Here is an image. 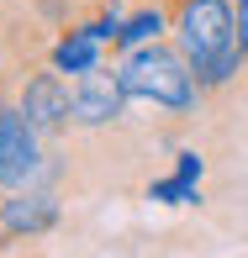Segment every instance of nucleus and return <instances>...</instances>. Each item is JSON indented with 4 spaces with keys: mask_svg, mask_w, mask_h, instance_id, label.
I'll return each instance as SVG.
<instances>
[{
    "mask_svg": "<svg viewBox=\"0 0 248 258\" xmlns=\"http://www.w3.org/2000/svg\"><path fill=\"white\" fill-rule=\"evenodd\" d=\"M159 37H169V11H164V6H143V11H132V16H122V32L111 37V48L116 53H132V48L159 42Z\"/></svg>",
    "mask_w": 248,
    "mask_h": 258,
    "instance_id": "obj_8",
    "label": "nucleus"
},
{
    "mask_svg": "<svg viewBox=\"0 0 248 258\" xmlns=\"http://www.w3.org/2000/svg\"><path fill=\"white\" fill-rule=\"evenodd\" d=\"M16 105H21V116H27L42 137H64L69 126H74L64 69H32V74L16 85Z\"/></svg>",
    "mask_w": 248,
    "mask_h": 258,
    "instance_id": "obj_5",
    "label": "nucleus"
},
{
    "mask_svg": "<svg viewBox=\"0 0 248 258\" xmlns=\"http://www.w3.org/2000/svg\"><path fill=\"white\" fill-rule=\"evenodd\" d=\"M164 11H169V42L190 58L201 90L232 85V74L248 63L232 0H164Z\"/></svg>",
    "mask_w": 248,
    "mask_h": 258,
    "instance_id": "obj_1",
    "label": "nucleus"
},
{
    "mask_svg": "<svg viewBox=\"0 0 248 258\" xmlns=\"http://www.w3.org/2000/svg\"><path fill=\"white\" fill-rule=\"evenodd\" d=\"M42 174V132L21 116L16 100L0 95V190H21Z\"/></svg>",
    "mask_w": 248,
    "mask_h": 258,
    "instance_id": "obj_4",
    "label": "nucleus"
},
{
    "mask_svg": "<svg viewBox=\"0 0 248 258\" xmlns=\"http://www.w3.org/2000/svg\"><path fill=\"white\" fill-rule=\"evenodd\" d=\"M232 16H238V42L248 53V0H232Z\"/></svg>",
    "mask_w": 248,
    "mask_h": 258,
    "instance_id": "obj_9",
    "label": "nucleus"
},
{
    "mask_svg": "<svg viewBox=\"0 0 248 258\" xmlns=\"http://www.w3.org/2000/svg\"><path fill=\"white\" fill-rule=\"evenodd\" d=\"M116 74H122V90L127 100H143L153 111H169V116H190L201 105V79L190 69V58L174 48L169 37L159 42H143V48L122 53V63H116Z\"/></svg>",
    "mask_w": 248,
    "mask_h": 258,
    "instance_id": "obj_2",
    "label": "nucleus"
},
{
    "mask_svg": "<svg viewBox=\"0 0 248 258\" xmlns=\"http://www.w3.org/2000/svg\"><path fill=\"white\" fill-rule=\"evenodd\" d=\"M58 211H64V206H58L53 190H32V184L6 190V201H0V237L32 242V237H42V232H53Z\"/></svg>",
    "mask_w": 248,
    "mask_h": 258,
    "instance_id": "obj_6",
    "label": "nucleus"
},
{
    "mask_svg": "<svg viewBox=\"0 0 248 258\" xmlns=\"http://www.w3.org/2000/svg\"><path fill=\"white\" fill-rule=\"evenodd\" d=\"M180 179H201V158L195 153H180Z\"/></svg>",
    "mask_w": 248,
    "mask_h": 258,
    "instance_id": "obj_10",
    "label": "nucleus"
},
{
    "mask_svg": "<svg viewBox=\"0 0 248 258\" xmlns=\"http://www.w3.org/2000/svg\"><path fill=\"white\" fill-rule=\"evenodd\" d=\"M69 116H74L79 132H101V126H116L127 116V90L116 69H85V74L69 79Z\"/></svg>",
    "mask_w": 248,
    "mask_h": 258,
    "instance_id": "obj_3",
    "label": "nucleus"
},
{
    "mask_svg": "<svg viewBox=\"0 0 248 258\" xmlns=\"http://www.w3.org/2000/svg\"><path fill=\"white\" fill-rule=\"evenodd\" d=\"M101 32H95V21H79L69 37H58L53 42V69H64V74H85V69H95L101 63Z\"/></svg>",
    "mask_w": 248,
    "mask_h": 258,
    "instance_id": "obj_7",
    "label": "nucleus"
}]
</instances>
